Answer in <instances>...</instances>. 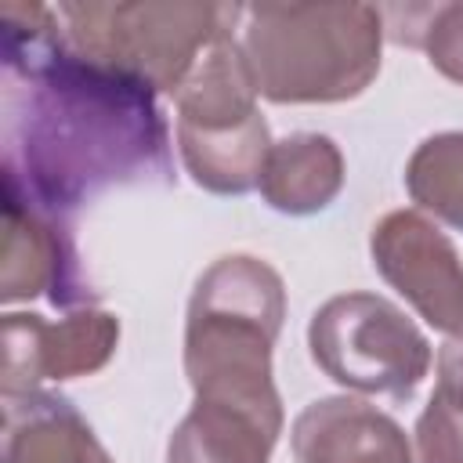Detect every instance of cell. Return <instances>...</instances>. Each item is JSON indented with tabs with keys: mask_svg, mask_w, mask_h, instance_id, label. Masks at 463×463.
<instances>
[{
	"mask_svg": "<svg viewBox=\"0 0 463 463\" xmlns=\"http://www.w3.org/2000/svg\"><path fill=\"white\" fill-rule=\"evenodd\" d=\"M257 188L264 203L279 213L289 217L318 213L344 188V156L336 141L326 134H311V130L289 134L271 145Z\"/></svg>",
	"mask_w": 463,
	"mask_h": 463,
	"instance_id": "obj_11",
	"label": "cell"
},
{
	"mask_svg": "<svg viewBox=\"0 0 463 463\" xmlns=\"http://www.w3.org/2000/svg\"><path fill=\"white\" fill-rule=\"evenodd\" d=\"M387 18H402L387 36L394 43L420 47L427 61L452 83L463 87V4L434 7H380Z\"/></svg>",
	"mask_w": 463,
	"mask_h": 463,
	"instance_id": "obj_15",
	"label": "cell"
},
{
	"mask_svg": "<svg viewBox=\"0 0 463 463\" xmlns=\"http://www.w3.org/2000/svg\"><path fill=\"white\" fill-rule=\"evenodd\" d=\"M47 293L51 304L72 307L87 300L76 250L58 213L40 210L22 192L4 184V253H0V300H33Z\"/></svg>",
	"mask_w": 463,
	"mask_h": 463,
	"instance_id": "obj_8",
	"label": "cell"
},
{
	"mask_svg": "<svg viewBox=\"0 0 463 463\" xmlns=\"http://www.w3.org/2000/svg\"><path fill=\"white\" fill-rule=\"evenodd\" d=\"M412 438L420 463H463V409L434 391L416 420Z\"/></svg>",
	"mask_w": 463,
	"mask_h": 463,
	"instance_id": "obj_16",
	"label": "cell"
},
{
	"mask_svg": "<svg viewBox=\"0 0 463 463\" xmlns=\"http://www.w3.org/2000/svg\"><path fill=\"white\" fill-rule=\"evenodd\" d=\"M434 391L463 409V333L449 336L438 347V387Z\"/></svg>",
	"mask_w": 463,
	"mask_h": 463,
	"instance_id": "obj_17",
	"label": "cell"
},
{
	"mask_svg": "<svg viewBox=\"0 0 463 463\" xmlns=\"http://www.w3.org/2000/svg\"><path fill=\"white\" fill-rule=\"evenodd\" d=\"M383 282L445 336L463 333V260L452 239L420 210H391L369 235Z\"/></svg>",
	"mask_w": 463,
	"mask_h": 463,
	"instance_id": "obj_6",
	"label": "cell"
},
{
	"mask_svg": "<svg viewBox=\"0 0 463 463\" xmlns=\"http://www.w3.org/2000/svg\"><path fill=\"white\" fill-rule=\"evenodd\" d=\"M282 427L217 402H192L166 441V463H268Z\"/></svg>",
	"mask_w": 463,
	"mask_h": 463,
	"instance_id": "obj_12",
	"label": "cell"
},
{
	"mask_svg": "<svg viewBox=\"0 0 463 463\" xmlns=\"http://www.w3.org/2000/svg\"><path fill=\"white\" fill-rule=\"evenodd\" d=\"M289 445L297 463H412L402 423L347 394L304 405L293 420Z\"/></svg>",
	"mask_w": 463,
	"mask_h": 463,
	"instance_id": "obj_9",
	"label": "cell"
},
{
	"mask_svg": "<svg viewBox=\"0 0 463 463\" xmlns=\"http://www.w3.org/2000/svg\"><path fill=\"white\" fill-rule=\"evenodd\" d=\"M54 11L76 54L156 94H177L203 51L242 18L235 4L199 0H69Z\"/></svg>",
	"mask_w": 463,
	"mask_h": 463,
	"instance_id": "obj_4",
	"label": "cell"
},
{
	"mask_svg": "<svg viewBox=\"0 0 463 463\" xmlns=\"http://www.w3.org/2000/svg\"><path fill=\"white\" fill-rule=\"evenodd\" d=\"M4 184L69 213L112 184L170 181L156 90L76 54L58 11L4 4Z\"/></svg>",
	"mask_w": 463,
	"mask_h": 463,
	"instance_id": "obj_1",
	"label": "cell"
},
{
	"mask_svg": "<svg viewBox=\"0 0 463 463\" xmlns=\"http://www.w3.org/2000/svg\"><path fill=\"white\" fill-rule=\"evenodd\" d=\"M383 36V14L373 4H250L239 43L260 98L336 105L376 80Z\"/></svg>",
	"mask_w": 463,
	"mask_h": 463,
	"instance_id": "obj_3",
	"label": "cell"
},
{
	"mask_svg": "<svg viewBox=\"0 0 463 463\" xmlns=\"http://www.w3.org/2000/svg\"><path fill=\"white\" fill-rule=\"evenodd\" d=\"M307 347L333 383L391 398H409L434 358L420 326L380 293L329 297L307 322Z\"/></svg>",
	"mask_w": 463,
	"mask_h": 463,
	"instance_id": "obj_5",
	"label": "cell"
},
{
	"mask_svg": "<svg viewBox=\"0 0 463 463\" xmlns=\"http://www.w3.org/2000/svg\"><path fill=\"white\" fill-rule=\"evenodd\" d=\"M271 130L264 116H253L250 123L228 127V130H188L177 127V152L188 170V177L213 192V195H246L260 184L268 152H271Z\"/></svg>",
	"mask_w": 463,
	"mask_h": 463,
	"instance_id": "obj_13",
	"label": "cell"
},
{
	"mask_svg": "<svg viewBox=\"0 0 463 463\" xmlns=\"http://www.w3.org/2000/svg\"><path fill=\"white\" fill-rule=\"evenodd\" d=\"M286 318L282 275L250 253L217 257L192 289L184 318V376L199 402L246 409L286 423L271 347Z\"/></svg>",
	"mask_w": 463,
	"mask_h": 463,
	"instance_id": "obj_2",
	"label": "cell"
},
{
	"mask_svg": "<svg viewBox=\"0 0 463 463\" xmlns=\"http://www.w3.org/2000/svg\"><path fill=\"white\" fill-rule=\"evenodd\" d=\"M405 188L420 210L463 232V130L420 141L405 166Z\"/></svg>",
	"mask_w": 463,
	"mask_h": 463,
	"instance_id": "obj_14",
	"label": "cell"
},
{
	"mask_svg": "<svg viewBox=\"0 0 463 463\" xmlns=\"http://www.w3.org/2000/svg\"><path fill=\"white\" fill-rule=\"evenodd\" d=\"M4 463H116L76 405L54 391L4 394Z\"/></svg>",
	"mask_w": 463,
	"mask_h": 463,
	"instance_id": "obj_10",
	"label": "cell"
},
{
	"mask_svg": "<svg viewBox=\"0 0 463 463\" xmlns=\"http://www.w3.org/2000/svg\"><path fill=\"white\" fill-rule=\"evenodd\" d=\"M119 344V318L101 307H80L58 322L33 311L4 315V394L36 391L43 380H76L109 365Z\"/></svg>",
	"mask_w": 463,
	"mask_h": 463,
	"instance_id": "obj_7",
	"label": "cell"
}]
</instances>
